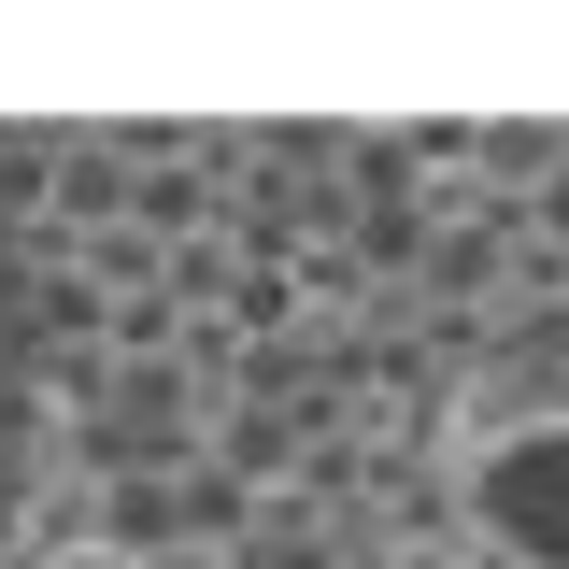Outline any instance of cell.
Wrapping results in <instances>:
<instances>
[{"label": "cell", "instance_id": "cell-1", "mask_svg": "<svg viewBox=\"0 0 569 569\" xmlns=\"http://www.w3.org/2000/svg\"><path fill=\"white\" fill-rule=\"evenodd\" d=\"M456 512L498 569H569V342H527L470 385Z\"/></svg>", "mask_w": 569, "mask_h": 569}]
</instances>
